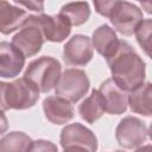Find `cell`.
<instances>
[{
    "label": "cell",
    "mask_w": 152,
    "mask_h": 152,
    "mask_svg": "<svg viewBox=\"0 0 152 152\" xmlns=\"http://www.w3.org/2000/svg\"><path fill=\"white\" fill-rule=\"evenodd\" d=\"M107 64L112 80L126 93L133 91L145 83L146 64L126 40H120L118 50L107 59Z\"/></svg>",
    "instance_id": "obj_1"
},
{
    "label": "cell",
    "mask_w": 152,
    "mask_h": 152,
    "mask_svg": "<svg viewBox=\"0 0 152 152\" xmlns=\"http://www.w3.org/2000/svg\"><path fill=\"white\" fill-rule=\"evenodd\" d=\"M94 7L99 14L109 18L114 28L124 36H132L144 20L141 10L128 1L96 0L94 1Z\"/></svg>",
    "instance_id": "obj_2"
},
{
    "label": "cell",
    "mask_w": 152,
    "mask_h": 152,
    "mask_svg": "<svg viewBox=\"0 0 152 152\" xmlns=\"http://www.w3.org/2000/svg\"><path fill=\"white\" fill-rule=\"evenodd\" d=\"M61 70L62 65L58 59L51 56H42L28 63L24 77L28 80L39 93H49L56 87L61 77Z\"/></svg>",
    "instance_id": "obj_3"
},
{
    "label": "cell",
    "mask_w": 152,
    "mask_h": 152,
    "mask_svg": "<svg viewBox=\"0 0 152 152\" xmlns=\"http://www.w3.org/2000/svg\"><path fill=\"white\" fill-rule=\"evenodd\" d=\"M90 82L86 71L76 68H70L63 71L56 87V96L69 102L80 101L89 90Z\"/></svg>",
    "instance_id": "obj_4"
},
{
    "label": "cell",
    "mask_w": 152,
    "mask_h": 152,
    "mask_svg": "<svg viewBox=\"0 0 152 152\" xmlns=\"http://www.w3.org/2000/svg\"><path fill=\"white\" fill-rule=\"evenodd\" d=\"M44 42L45 38L39 27L37 15L30 14L21 30L13 36L11 44L26 58L37 55L40 51Z\"/></svg>",
    "instance_id": "obj_5"
},
{
    "label": "cell",
    "mask_w": 152,
    "mask_h": 152,
    "mask_svg": "<svg viewBox=\"0 0 152 152\" xmlns=\"http://www.w3.org/2000/svg\"><path fill=\"white\" fill-rule=\"evenodd\" d=\"M115 138L121 147L132 150L141 146L148 139V128L140 119L135 116H126L118 124L115 128Z\"/></svg>",
    "instance_id": "obj_6"
},
{
    "label": "cell",
    "mask_w": 152,
    "mask_h": 152,
    "mask_svg": "<svg viewBox=\"0 0 152 152\" xmlns=\"http://www.w3.org/2000/svg\"><path fill=\"white\" fill-rule=\"evenodd\" d=\"M39 99V90L25 77L7 83L6 102L8 109H27L33 107Z\"/></svg>",
    "instance_id": "obj_7"
},
{
    "label": "cell",
    "mask_w": 152,
    "mask_h": 152,
    "mask_svg": "<svg viewBox=\"0 0 152 152\" xmlns=\"http://www.w3.org/2000/svg\"><path fill=\"white\" fill-rule=\"evenodd\" d=\"M59 142L63 148L81 147L88 152L97 151V138L82 124H70L61 131Z\"/></svg>",
    "instance_id": "obj_8"
},
{
    "label": "cell",
    "mask_w": 152,
    "mask_h": 152,
    "mask_svg": "<svg viewBox=\"0 0 152 152\" xmlns=\"http://www.w3.org/2000/svg\"><path fill=\"white\" fill-rule=\"evenodd\" d=\"M94 56V48L88 36L75 34L63 46L62 58L66 65L84 66Z\"/></svg>",
    "instance_id": "obj_9"
},
{
    "label": "cell",
    "mask_w": 152,
    "mask_h": 152,
    "mask_svg": "<svg viewBox=\"0 0 152 152\" xmlns=\"http://www.w3.org/2000/svg\"><path fill=\"white\" fill-rule=\"evenodd\" d=\"M99 93L103 100L104 112L112 115L124 114L127 110V96L128 94L119 88L112 78H107L100 84Z\"/></svg>",
    "instance_id": "obj_10"
},
{
    "label": "cell",
    "mask_w": 152,
    "mask_h": 152,
    "mask_svg": "<svg viewBox=\"0 0 152 152\" xmlns=\"http://www.w3.org/2000/svg\"><path fill=\"white\" fill-rule=\"evenodd\" d=\"M25 65V57L8 42H0V77L13 78Z\"/></svg>",
    "instance_id": "obj_11"
},
{
    "label": "cell",
    "mask_w": 152,
    "mask_h": 152,
    "mask_svg": "<svg viewBox=\"0 0 152 152\" xmlns=\"http://www.w3.org/2000/svg\"><path fill=\"white\" fill-rule=\"evenodd\" d=\"M37 19L45 40L61 43L65 38H68L71 32V26L59 14L49 15L43 13L37 15Z\"/></svg>",
    "instance_id": "obj_12"
},
{
    "label": "cell",
    "mask_w": 152,
    "mask_h": 152,
    "mask_svg": "<svg viewBox=\"0 0 152 152\" xmlns=\"http://www.w3.org/2000/svg\"><path fill=\"white\" fill-rule=\"evenodd\" d=\"M43 110L45 118L53 125L66 124L75 115V108L71 102L58 96L45 97L43 101Z\"/></svg>",
    "instance_id": "obj_13"
},
{
    "label": "cell",
    "mask_w": 152,
    "mask_h": 152,
    "mask_svg": "<svg viewBox=\"0 0 152 152\" xmlns=\"http://www.w3.org/2000/svg\"><path fill=\"white\" fill-rule=\"evenodd\" d=\"M30 14L8 1H0V33L10 34L21 28Z\"/></svg>",
    "instance_id": "obj_14"
},
{
    "label": "cell",
    "mask_w": 152,
    "mask_h": 152,
    "mask_svg": "<svg viewBox=\"0 0 152 152\" xmlns=\"http://www.w3.org/2000/svg\"><path fill=\"white\" fill-rule=\"evenodd\" d=\"M90 40L93 48H95V50L101 56H103L106 61L115 53L120 44V39L118 38L115 31L106 24L99 26L93 32Z\"/></svg>",
    "instance_id": "obj_15"
},
{
    "label": "cell",
    "mask_w": 152,
    "mask_h": 152,
    "mask_svg": "<svg viewBox=\"0 0 152 152\" xmlns=\"http://www.w3.org/2000/svg\"><path fill=\"white\" fill-rule=\"evenodd\" d=\"M151 95L152 84L151 82L144 83L141 87L128 93L127 102L133 113L141 114L144 116H151Z\"/></svg>",
    "instance_id": "obj_16"
},
{
    "label": "cell",
    "mask_w": 152,
    "mask_h": 152,
    "mask_svg": "<svg viewBox=\"0 0 152 152\" xmlns=\"http://www.w3.org/2000/svg\"><path fill=\"white\" fill-rule=\"evenodd\" d=\"M103 113V100L99 90L93 89L91 94L88 97H86L78 106V114L88 124H94L102 116Z\"/></svg>",
    "instance_id": "obj_17"
},
{
    "label": "cell",
    "mask_w": 152,
    "mask_h": 152,
    "mask_svg": "<svg viewBox=\"0 0 152 152\" xmlns=\"http://www.w3.org/2000/svg\"><path fill=\"white\" fill-rule=\"evenodd\" d=\"M70 26H80L90 17V7L88 2H69L62 6L58 13Z\"/></svg>",
    "instance_id": "obj_18"
},
{
    "label": "cell",
    "mask_w": 152,
    "mask_h": 152,
    "mask_svg": "<svg viewBox=\"0 0 152 152\" xmlns=\"http://www.w3.org/2000/svg\"><path fill=\"white\" fill-rule=\"evenodd\" d=\"M32 141L24 132H10L0 139V152H28Z\"/></svg>",
    "instance_id": "obj_19"
},
{
    "label": "cell",
    "mask_w": 152,
    "mask_h": 152,
    "mask_svg": "<svg viewBox=\"0 0 152 152\" xmlns=\"http://www.w3.org/2000/svg\"><path fill=\"white\" fill-rule=\"evenodd\" d=\"M151 31H152L151 19H144L134 31L138 44L148 57L151 56Z\"/></svg>",
    "instance_id": "obj_20"
},
{
    "label": "cell",
    "mask_w": 152,
    "mask_h": 152,
    "mask_svg": "<svg viewBox=\"0 0 152 152\" xmlns=\"http://www.w3.org/2000/svg\"><path fill=\"white\" fill-rule=\"evenodd\" d=\"M28 152H58L57 146L45 139H38L32 141Z\"/></svg>",
    "instance_id": "obj_21"
},
{
    "label": "cell",
    "mask_w": 152,
    "mask_h": 152,
    "mask_svg": "<svg viewBox=\"0 0 152 152\" xmlns=\"http://www.w3.org/2000/svg\"><path fill=\"white\" fill-rule=\"evenodd\" d=\"M14 5L17 6H23L25 8H28L31 11H34V12H39L43 14V11H44V4L43 2H37V1H28V2H14Z\"/></svg>",
    "instance_id": "obj_22"
},
{
    "label": "cell",
    "mask_w": 152,
    "mask_h": 152,
    "mask_svg": "<svg viewBox=\"0 0 152 152\" xmlns=\"http://www.w3.org/2000/svg\"><path fill=\"white\" fill-rule=\"evenodd\" d=\"M6 90H7V83L0 81V110L1 112L8 110L7 102H6Z\"/></svg>",
    "instance_id": "obj_23"
},
{
    "label": "cell",
    "mask_w": 152,
    "mask_h": 152,
    "mask_svg": "<svg viewBox=\"0 0 152 152\" xmlns=\"http://www.w3.org/2000/svg\"><path fill=\"white\" fill-rule=\"evenodd\" d=\"M7 129H8V120L4 114V112L0 110V135L6 133Z\"/></svg>",
    "instance_id": "obj_24"
},
{
    "label": "cell",
    "mask_w": 152,
    "mask_h": 152,
    "mask_svg": "<svg viewBox=\"0 0 152 152\" xmlns=\"http://www.w3.org/2000/svg\"><path fill=\"white\" fill-rule=\"evenodd\" d=\"M135 152H152V146H151V144H147L145 146H139L135 150Z\"/></svg>",
    "instance_id": "obj_25"
},
{
    "label": "cell",
    "mask_w": 152,
    "mask_h": 152,
    "mask_svg": "<svg viewBox=\"0 0 152 152\" xmlns=\"http://www.w3.org/2000/svg\"><path fill=\"white\" fill-rule=\"evenodd\" d=\"M63 152H88V151L81 147H69V148H64Z\"/></svg>",
    "instance_id": "obj_26"
},
{
    "label": "cell",
    "mask_w": 152,
    "mask_h": 152,
    "mask_svg": "<svg viewBox=\"0 0 152 152\" xmlns=\"http://www.w3.org/2000/svg\"><path fill=\"white\" fill-rule=\"evenodd\" d=\"M114 152H124V151H114Z\"/></svg>",
    "instance_id": "obj_27"
}]
</instances>
